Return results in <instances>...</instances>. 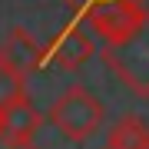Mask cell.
<instances>
[{
    "instance_id": "6da1fadb",
    "label": "cell",
    "mask_w": 149,
    "mask_h": 149,
    "mask_svg": "<svg viewBox=\"0 0 149 149\" xmlns=\"http://www.w3.org/2000/svg\"><path fill=\"white\" fill-rule=\"evenodd\" d=\"M103 60L133 96L149 100V10L129 33L103 47Z\"/></svg>"
},
{
    "instance_id": "7a4b0ae2",
    "label": "cell",
    "mask_w": 149,
    "mask_h": 149,
    "mask_svg": "<svg viewBox=\"0 0 149 149\" xmlns=\"http://www.w3.org/2000/svg\"><path fill=\"white\" fill-rule=\"evenodd\" d=\"M50 126L56 129L63 139L70 143H86L103 129V119H106V109L96 100L93 90L86 86H70L56 96V103L50 106Z\"/></svg>"
},
{
    "instance_id": "3957f363",
    "label": "cell",
    "mask_w": 149,
    "mask_h": 149,
    "mask_svg": "<svg viewBox=\"0 0 149 149\" xmlns=\"http://www.w3.org/2000/svg\"><path fill=\"white\" fill-rule=\"evenodd\" d=\"M143 17H146V3H139V0H106V3L83 10L76 20L86 23V30L96 33L103 43H109L123 33H129Z\"/></svg>"
},
{
    "instance_id": "277c9868",
    "label": "cell",
    "mask_w": 149,
    "mask_h": 149,
    "mask_svg": "<svg viewBox=\"0 0 149 149\" xmlns=\"http://www.w3.org/2000/svg\"><path fill=\"white\" fill-rule=\"evenodd\" d=\"M93 56V33L86 30V23L80 20H70L63 23L50 43L43 47V60H47V66H56V70H80L86 60Z\"/></svg>"
},
{
    "instance_id": "5b68a950",
    "label": "cell",
    "mask_w": 149,
    "mask_h": 149,
    "mask_svg": "<svg viewBox=\"0 0 149 149\" xmlns=\"http://www.w3.org/2000/svg\"><path fill=\"white\" fill-rule=\"evenodd\" d=\"M0 63L10 66L13 73H20L23 80H30L33 73H40V70L47 66V60H43V47L30 37L27 30L13 27L3 37V43H0Z\"/></svg>"
},
{
    "instance_id": "8992f818",
    "label": "cell",
    "mask_w": 149,
    "mask_h": 149,
    "mask_svg": "<svg viewBox=\"0 0 149 149\" xmlns=\"http://www.w3.org/2000/svg\"><path fill=\"white\" fill-rule=\"evenodd\" d=\"M43 126V113L30 103V96H17L13 103H7L0 109V136H13V139H33Z\"/></svg>"
},
{
    "instance_id": "52a82bcc",
    "label": "cell",
    "mask_w": 149,
    "mask_h": 149,
    "mask_svg": "<svg viewBox=\"0 0 149 149\" xmlns=\"http://www.w3.org/2000/svg\"><path fill=\"white\" fill-rule=\"evenodd\" d=\"M23 86H27V80H23L20 73H13L10 66H3V63H0V109H3L7 103H13L17 96H23V93H27Z\"/></svg>"
},
{
    "instance_id": "ba28073f",
    "label": "cell",
    "mask_w": 149,
    "mask_h": 149,
    "mask_svg": "<svg viewBox=\"0 0 149 149\" xmlns=\"http://www.w3.org/2000/svg\"><path fill=\"white\" fill-rule=\"evenodd\" d=\"M63 3L73 10V17H80L83 10H90V7H96V3H106V0H63ZM139 3H146V0H139Z\"/></svg>"
},
{
    "instance_id": "9c48e42d",
    "label": "cell",
    "mask_w": 149,
    "mask_h": 149,
    "mask_svg": "<svg viewBox=\"0 0 149 149\" xmlns=\"http://www.w3.org/2000/svg\"><path fill=\"white\" fill-rule=\"evenodd\" d=\"M0 149H37L33 139H13V136H0Z\"/></svg>"
},
{
    "instance_id": "30bf717a",
    "label": "cell",
    "mask_w": 149,
    "mask_h": 149,
    "mask_svg": "<svg viewBox=\"0 0 149 149\" xmlns=\"http://www.w3.org/2000/svg\"><path fill=\"white\" fill-rule=\"evenodd\" d=\"M103 149H149V146H109V143H103Z\"/></svg>"
}]
</instances>
